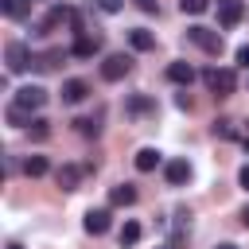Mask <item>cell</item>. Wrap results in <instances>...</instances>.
<instances>
[{
	"instance_id": "4",
	"label": "cell",
	"mask_w": 249,
	"mask_h": 249,
	"mask_svg": "<svg viewBox=\"0 0 249 249\" xmlns=\"http://www.w3.org/2000/svg\"><path fill=\"white\" fill-rule=\"evenodd\" d=\"M4 58H8V74H19V70H27V66L35 62V54L27 51V43H19V39H12V43H8Z\"/></svg>"
},
{
	"instance_id": "19",
	"label": "cell",
	"mask_w": 249,
	"mask_h": 249,
	"mask_svg": "<svg viewBox=\"0 0 249 249\" xmlns=\"http://www.w3.org/2000/svg\"><path fill=\"white\" fill-rule=\"evenodd\" d=\"M23 171H27L31 179H39V175L51 171V160H47V156H27V160H23Z\"/></svg>"
},
{
	"instance_id": "32",
	"label": "cell",
	"mask_w": 249,
	"mask_h": 249,
	"mask_svg": "<svg viewBox=\"0 0 249 249\" xmlns=\"http://www.w3.org/2000/svg\"><path fill=\"white\" fill-rule=\"evenodd\" d=\"M218 249H237V245H230V241H226V245H218Z\"/></svg>"
},
{
	"instance_id": "30",
	"label": "cell",
	"mask_w": 249,
	"mask_h": 249,
	"mask_svg": "<svg viewBox=\"0 0 249 249\" xmlns=\"http://www.w3.org/2000/svg\"><path fill=\"white\" fill-rule=\"evenodd\" d=\"M241 226H245V230H249V206H245V210H241Z\"/></svg>"
},
{
	"instance_id": "15",
	"label": "cell",
	"mask_w": 249,
	"mask_h": 249,
	"mask_svg": "<svg viewBox=\"0 0 249 249\" xmlns=\"http://www.w3.org/2000/svg\"><path fill=\"white\" fill-rule=\"evenodd\" d=\"M62 58H66V51H58V47H51V51H43V54H35V62H31V66H35V70H54V66L62 62Z\"/></svg>"
},
{
	"instance_id": "33",
	"label": "cell",
	"mask_w": 249,
	"mask_h": 249,
	"mask_svg": "<svg viewBox=\"0 0 249 249\" xmlns=\"http://www.w3.org/2000/svg\"><path fill=\"white\" fill-rule=\"evenodd\" d=\"M160 249H171V245H160Z\"/></svg>"
},
{
	"instance_id": "28",
	"label": "cell",
	"mask_w": 249,
	"mask_h": 249,
	"mask_svg": "<svg viewBox=\"0 0 249 249\" xmlns=\"http://www.w3.org/2000/svg\"><path fill=\"white\" fill-rule=\"evenodd\" d=\"M237 66H241V70H249V43H245V47H237Z\"/></svg>"
},
{
	"instance_id": "9",
	"label": "cell",
	"mask_w": 249,
	"mask_h": 249,
	"mask_svg": "<svg viewBox=\"0 0 249 249\" xmlns=\"http://www.w3.org/2000/svg\"><path fill=\"white\" fill-rule=\"evenodd\" d=\"M86 97H89V82H82V78H66L62 82V105H78Z\"/></svg>"
},
{
	"instance_id": "22",
	"label": "cell",
	"mask_w": 249,
	"mask_h": 249,
	"mask_svg": "<svg viewBox=\"0 0 249 249\" xmlns=\"http://www.w3.org/2000/svg\"><path fill=\"white\" fill-rule=\"evenodd\" d=\"M117 237H121V249H124V245H136V241H140V222H124Z\"/></svg>"
},
{
	"instance_id": "21",
	"label": "cell",
	"mask_w": 249,
	"mask_h": 249,
	"mask_svg": "<svg viewBox=\"0 0 249 249\" xmlns=\"http://www.w3.org/2000/svg\"><path fill=\"white\" fill-rule=\"evenodd\" d=\"M0 8H4V16L23 19V16H27V8H31V0H0Z\"/></svg>"
},
{
	"instance_id": "17",
	"label": "cell",
	"mask_w": 249,
	"mask_h": 249,
	"mask_svg": "<svg viewBox=\"0 0 249 249\" xmlns=\"http://www.w3.org/2000/svg\"><path fill=\"white\" fill-rule=\"evenodd\" d=\"M128 43H132V51H152V47H156V35L144 31V27H132V31H128Z\"/></svg>"
},
{
	"instance_id": "6",
	"label": "cell",
	"mask_w": 249,
	"mask_h": 249,
	"mask_svg": "<svg viewBox=\"0 0 249 249\" xmlns=\"http://www.w3.org/2000/svg\"><path fill=\"white\" fill-rule=\"evenodd\" d=\"M128 70H132V58L128 54H105V62H101V78L105 82H121Z\"/></svg>"
},
{
	"instance_id": "23",
	"label": "cell",
	"mask_w": 249,
	"mask_h": 249,
	"mask_svg": "<svg viewBox=\"0 0 249 249\" xmlns=\"http://www.w3.org/2000/svg\"><path fill=\"white\" fill-rule=\"evenodd\" d=\"M27 128H31V140H47V136H51V121H47V117H35Z\"/></svg>"
},
{
	"instance_id": "27",
	"label": "cell",
	"mask_w": 249,
	"mask_h": 249,
	"mask_svg": "<svg viewBox=\"0 0 249 249\" xmlns=\"http://www.w3.org/2000/svg\"><path fill=\"white\" fill-rule=\"evenodd\" d=\"M97 8L113 16V12H121V8H124V0H97Z\"/></svg>"
},
{
	"instance_id": "14",
	"label": "cell",
	"mask_w": 249,
	"mask_h": 249,
	"mask_svg": "<svg viewBox=\"0 0 249 249\" xmlns=\"http://www.w3.org/2000/svg\"><path fill=\"white\" fill-rule=\"evenodd\" d=\"M124 109H128V113H132V117H148V113H156V101H152V97H148V93H132V97H128V105H124Z\"/></svg>"
},
{
	"instance_id": "10",
	"label": "cell",
	"mask_w": 249,
	"mask_h": 249,
	"mask_svg": "<svg viewBox=\"0 0 249 249\" xmlns=\"http://www.w3.org/2000/svg\"><path fill=\"white\" fill-rule=\"evenodd\" d=\"M163 179H167L171 187H183V183L191 179V163H187V160H167V163H163Z\"/></svg>"
},
{
	"instance_id": "13",
	"label": "cell",
	"mask_w": 249,
	"mask_h": 249,
	"mask_svg": "<svg viewBox=\"0 0 249 249\" xmlns=\"http://www.w3.org/2000/svg\"><path fill=\"white\" fill-rule=\"evenodd\" d=\"M109 210H86V233H93V237H101L105 230H109Z\"/></svg>"
},
{
	"instance_id": "29",
	"label": "cell",
	"mask_w": 249,
	"mask_h": 249,
	"mask_svg": "<svg viewBox=\"0 0 249 249\" xmlns=\"http://www.w3.org/2000/svg\"><path fill=\"white\" fill-rule=\"evenodd\" d=\"M237 183H241V187H245V191H249V163H245V167H241V175H237Z\"/></svg>"
},
{
	"instance_id": "24",
	"label": "cell",
	"mask_w": 249,
	"mask_h": 249,
	"mask_svg": "<svg viewBox=\"0 0 249 249\" xmlns=\"http://www.w3.org/2000/svg\"><path fill=\"white\" fill-rule=\"evenodd\" d=\"M210 8V0H179V12L183 16H202Z\"/></svg>"
},
{
	"instance_id": "5",
	"label": "cell",
	"mask_w": 249,
	"mask_h": 249,
	"mask_svg": "<svg viewBox=\"0 0 249 249\" xmlns=\"http://www.w3.org/2000/svg\"><path fill=\"white\" fill-rule=\"evenodd\" d=\"M12 101H16L19 109H27V113H39V109L47 105V89H43V86H23V89L12 93Z\"/></svg>"
},
{
	"instance_id": "7",
	"label": "cell",
	"mask_w": 249,
	"mask_h": 249,
	"mask_svg": "<svg viewBox=\"0 0 249 249\" xmlns=\"http://www.w3.org/2000/svg\"><path fill=\"white\" fill-rule=\"evenodd\" d=\"M245 16V4L241 0H218V23L222 27H237Z\"/></svg>"
},
{
	"instance_id": "1",
	"label": "cell",
	"mask_w": 249,
	"mask_h": 249,
	"mask_svg": "<svg viewBox=\"0 0 249 249\" xmlns=\"http://www.w3.org/2000/svg\"><path fill=\"white\" fill-rule=\"evenodd\" d=\"M202 82H206V89H210L214 97H230V93L237 89V74H233L230 66H210V70H202Z\"/></svg>"
},
{
	"instance_id": "3",
	"label": "cell",
	"mask_w": 249,
	"mask_h": 249,
	"mask_svg": "<svg viewBox=\"0 0 249 249\" xmlns=\"http://www.w3.org/2000/svg\"><path fill=\"white\" fill-rule=\"evenodd\" d=\"M187 39H191L195 47H202L206 54H222V35H218V31H210V27H202V23L187 27Z\"/></svg>"
},
{
	"instance_id": "31",
	"label": "cell",
	"mask_w": 249,
	"mask_h": 249,
	"mask_svg": "<svg viewBox=\"0 0 249 249\" xmlns=\"http://www.w3.org/2000/svg\"><path fill=\"white\" fill-rule=\"evenodd\" d=\"M8 249H23V245H19V241H12V245H8Z\"/></svg>"
},
{
	"instance_id": "34",
	"label": "cell",
	"mask_w": 249,
	"mask_h": 249,
	"mask_svg": "<svg viewBox=\"0 0 249 249\" xmlns=\"http://www.w3.org/2000/svg\"><path fill=\"white\" fill-rule=\"evenodd\" d=\"M140 4H144V0H140Z\"/></svg>"
},
{
	"instance_id": "25",
	"label": "cell",
	"mask_w": 249,
	"mask_h": 249,
	"mask_svg": "<svg viewBox=\"0 0 249 249\" xmlns=\"http://www.w3.org/2000/svg\"><path fill=\"white\" fill-rule=\"evenodd\" d=\"M74 128H78L82 136H97V132H101V124H97L93 117H78V121H74Z\"/></svg>"
},
{
	"instance_id": "16",
	"label": "cell",
	"mask_w": 249,
	"mask_h": 249,
	"mask_svg": "<svg viewBox=\"0 0 249 249\" xmlns=\"http://www.w3.org/2000/svg\"><path fill=\"white\" fill-rule=\"evenodd\" d=\"M109 202H113V206H132V202H136V187H132V183L113 187V191H109Z\"/></svg>"
},
{
	"instance_id": "26",
	"label": "cell",
	"mask_w": 249,
	"mask_h": 249,
	"mask_svg": "<svg viewBox=\"0 0 249 249\" xmlns=\"http://www.w3.org/2000/svg\"><path fill=\"white\" fill-rule=\"evenodd\" d=\"M214 136H222V140H230V136H237V128H233V121H230V117H218V121H214Z\"/></svg>"
},
{
	"instance_id": "20",
	"label": "cell",
	"mask_w": 249,
	"mask_h": 249,
	"mask_svg": "<svg viewBox=\"0 0 249 249\" xmlns=\"http://www.w3.org/2000/svg\"><path fill=\"white\" fill-rule=\"evenodd\" d=\"M4 117H8V124H16V128H23V124H31V121H35V117H31L27 109H19L16 101H8V113H4Z\"/></svg>"
},
{
	"instance_id": "11",
	"label": "cell",
	"mask_w": 249,
	"mask_h": 249,
	"mask_svg": "<svg viewBox=\"0 0 249 249\" xmlns=\"http://www.w3.org/2000/svg\"><path fill=\"white\" fill-rule=\"evenodd\" d=\"M97 51H101V39L97 35H74V47H70L74 58H93Z\"/></svg>"
},
{
	"instance_id": "2",
	"label": "cell",
	"mask_w": 249,
	"mask_h": 249,
	"mask_svg": "<svg viewBox=\"0 0 249 249\" xmlns=\"http://www.w3.org/2000/svg\"><path fill=\"white\" fill-rule=\"evenodd\" d=\"M89 171H93V163H62V167L54 171V183H58L62 191H78Z\"/></svg>"
},
{
	"instance_id": "8",
	"label": "cell",
	"mask_w": 249,
	"mask_h": 249,
	"mask_svg": "<svg viewBox=\"0 0 249 249\" xmlns=\"http://www.w3.org/2000/svg\"><path fill=\"white\" fill-rule=\"evenodd\" d=\"M70 16H74V8H66V4H54V8L43 16V23H39V35H47V31H54V27H62V23H70Z\"/></svg>"
},
{
	"instance_id": "18",
	"label": "cell",
	"mask_w": 249,
	"mask_h": 249,
	"mask_svg": "<svg viewBox=\"0 0 249 249\" xmlns=\"http://www.w3.org/2000/svg\"><path fill=\"white\" fill-rule=\"evenodd\" d=\"M160 167V152L156 148H140L136 152V171H156Z\"/></svg>"
},
{
	"instance_id": "12",
	"label": "cell",
	"mask_w": 249,
	"mask_h": 249,
	"mask_svg": "<svg viewBox=\"0 0 249 249\" xmlns=\"http://www.w3.org/2000/svg\"><path fill=\"white\" fill-rule=\"evenodd\" d=\"M167 82H175V86H191V82H195V66L183 62V58L171 62V66H167Z\"/></svg>"
}]
</instances>
